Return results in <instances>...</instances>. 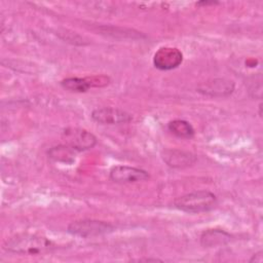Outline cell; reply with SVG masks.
Instances as JSON below:
<instances>
[{
    "label": "cell",
    "instance_id": "1",
    "mask_svg": "<svg viewBox=\"0 0 263 263\" xmlns=\"http://www.w3.org/2000/svg\"><path fill=\"white\" fill-rule=\"evenodd\" d=\"M54 243L45 236L21 233L11 236L4 243L7 252L18 255H40L54 249Z\"/></svg>",
    "mask_w": 263,
    "mask_h": 263
},
{
    "label": "cell",
    "instance_id": "2",
    "mask_svg": "<svg viewBox=\"0 0 263 263\" xmlns=\"http://www.w3.org/2000/svg\"><path fill=\"white\" fill-rule=\"evenodd\" d=\"M217 203V196L209 190L193 191L178 197L174 201L178 210L190 214L210 212L216 208Z\"/></svg>",
    "mask_w": 263,
    "mask_h": 263
},
{
    "label": "cell",
    "instance_id": "3",
    "mask_svg": "<svg viewBox=\"0 0 263 263\" xmlns=\"http://www.w3.org/2000/svg\"><path fill=\"white\" fill-rule=\"evenodd\" d=\"M114 226L106 221L84 219L77 220L69 224L68 232L79 237H93L108 234L114 230Z\"/></svg>",
    "mask_w": 263,
    "mask_h": 263
},
{
    "label": "cell",
    "instance_id": "4",
    "mask_svg": "<svg viewBox=\"0 0 263 263\" xmlns=\"http://www.w3.org/2000/svg\"><path fill=\"white\" fill-rule=\"evenodd\" d=\"M63 137L66 144L75 151L91 149L97 144V138L88 130L79 127H68L64 130Z\"/></svg>",
    "mask_w": 263,
    "mask_h": 263
},
{
    "label": "cell",
    "instance_id": "5",
    "mask_svg": "<svg viewBox=\"0 0 263 263\" xmlns=\"http://www.w3.org/2000/svg\"><path fill=\"white\" fill-rule=\"evenodd\" d=\"M183 62V53L177 47H160L153 55V65L161 71L176 69Z\"/></svg>",
    "mask_w": 263,
    "mask_h": 263
},
{
    "label": "cell",
    "instance_id": "6",
    "mask_svg": "<svg viewBox=\"0 0 263 263\" xmlns=\"http://www.w3.org/2000/svg\"><path fill=\"white\" fill-rule=\"evenodd\" d=\"M109 177L115 183L126 184L146 181L149 179V174L147 171L135 166L115 165L110 170Z\"/></svg>",
    "mask_w": 263,
    "mask_h": 263
},
{
    "label": "cell",
    "instance_id": "7",
    "mask_svg": "<svg viewBox=\"0 0 263 263\" xmlns=\"http://www.w3.org/2000/svg\"><path fill=\"white\" fill-rule=\"evenodd\" d=\"M91 118L100 124H120L127 123L133 116L124 110L113 107L97 108L91 112Z\"/></svg>",
    "mask_w": 263,
    "mask_h": 263
},
{
    "label": "cell",
    "instance_id": "8",
    "mask_svg": "<svg viewBox=\"0 0 263 263\" xmlns=\"http://www.w3.org/2000/svg\"><path fill=\"white\" fill-rule=\"evenodd\" d=\"M109 82V78L104 75L100 76H91V77H69L63 79L61 81V85L70 91L75 92H85L90 87H98V86H105Z\"/></svg>",
    "mask_w": 263,
    "mask_h": 263
},
{
    "label": "cell",
    "instance_id": "9",
    "mask_svg": "<svg viewBox=\"0 0 263 263\" xmlns=\"http://www.w3.org/2000/svg\"><path fill=\"white\" fill-rule=\"evenodd\" d=\"M234 90V82L226 78H215L198 86L197 91L209 97L224 98L230 96Z\"/></svg>",
    "mask_w": 263,
    "mask_h": 263
},
{
    "label": "cell",
    "instance_id": "10",
    "mask_svg": "<svg viewBox=\"0 0 263 263\" xmlns=\"http://www.w3.org/2000/svg\"><path fill=\"white\" fill-rule=\"evenodd\" d=\"M161 157L168 166L174 168L187 167L196 161V156L194 154L178 149H166L162 152Z\"/></svg>",
    "mask_w": 263,
    "mask_h": 263
},
{
    "label": "cell",
    "instance_id": "11",
    "mask_svg": "<svg viewBox=\"0 0 263 263\" xmlns=\"http://www.w3.org/2000/svg\"><path fill=\"white\" fill-rule=\"evenodd\" d=\"M231 240V235L222 229H208L200 236V243L205 248L224 246Z\"/></svg>",
    "mask_w": 263,
    "mask_h": 263
},
{
    "label": "cell",
    "instance_id": "12",
    "mask_svg": "<svg viewBox=\"0 0 263 263\" xmlns=\"http://www.w3.org/2000/svg\"><path fill=\"white\" fill-rule=\"evenodd\" d=\"M47 153H48V157L55 162L71 164L75 161L76 151L70 146H68L67 144L54 146L50 148Z\"/></svg>",
    "mask_w": 263,
    "mask_h": 263
},
{
    "label": "cell",
    "instance_id": "13",
    "mask_svg": "<svg viewBox=\"0 0 263 263\" xmlns=\"http://www.w3.org/2000/svg\"><path fill=\"white\" fill-rule=\"evenodd\" d=\"M167 128L173 135L183 139H190L195 133L193 126L188 121L183 119H175L170 121Z\"/></svg>",
    "mask_w": 263,
    "mask_h": 263
},
{
    "label": "cell",
    "instance_id": "14",
    "mask_svg": "<svg viewBox=\"0 0 263 263\" xmlns=\"http://www.w3.org/2000/svg\"><path fill=\"white\" fill-rule=\"evenodd\" d=\"M263 261V255H262V252H258L256 254H254L252 256V258L250 259V262H255V263H261Z\"/></svg>",
    "mask_w": 263,
    "mask_h": 263
},
{
    "label": "cell",
    "instance_id": "15",
    "mask_svg": "<svg viewBox=\"0 0 263 263\" xmlns=\"http://www.w3.org/2000/svg\"><path fill=\"white\" fill-rule=\"evenodd\" d=\"M136 261H153V262H156V261H161L159 259H156V258H141V259H137Z\"/></svg>",
    "mask_w": 263,
    "mask_h": 263
},
{
    "label": "cell",
    "instance_id": "16",
    "mask_svg": "<svg viewBox=\"0 0 263 263\" xmlns=\"http://www.w3.org/2000/svg\"><path fill=\"white\" fill-rule=\"evenodd\" d=\"M217 2H215V1H211V2H208V1H202V2H198V5H201V4H203V5H209V4H216Z\"/></svg>",
    "mask_w": 263,
    "mask_h": 263
}]
</instances>
